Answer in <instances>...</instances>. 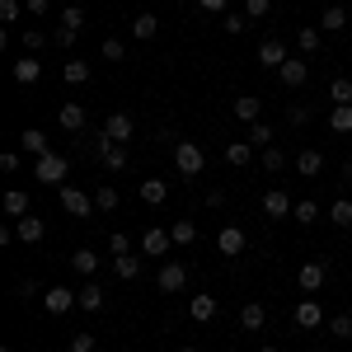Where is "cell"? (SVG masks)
<instances>
[{"instance_id": "2e32d148", "label": "cell", "mask_w": 352, "mask_h": 352, "mask_svg": "<svg viewBox=\"0 0 352 352\" xmlns=\"http://www.w3.org/2000/svg\"><path fill=\"white\" fill-rule=\"evenodd\" d=\"M10 76H14V85H33L38 80V76H43V61H38V56H19V61H14V66H10Z\"/></svg>"}, {"instance_id": "f5cc1de1", "label": "cell", "mask_w": 352, "mask_h": 352, "mask_svg": "<svg viewBox=\"0 0 352 352\" xmlns=\"http://www.w3.org/2000/svg\"><path fill=\"white\" fill-rule=\"evenodd\" d=\"M0 169L14 174V169H19V151H5V155H0Z\"/></svg>"}, {"instance_id": "ab89813d", "label": "cell", "mask_w": 352, "mask_h": 352, "mask_svg": "<svg viewBox=\"0 0 352 352\" xmlns=\"http://www.w3.org/2000/svg\"><path fill=\"white\" fill-rule=\"evenodd\" d=\"M249 146H272V127L268 122H249V136H244Z\"/></svg>"}, {"instance_id": "44dd1931", "label": "cell", "mask_w": 352, "mask_h": 352, "mask_svg": "<svg viewBox=\"0 0 352 352\" xmlns=\"http://www.w3.org/2000/svg\"><path fill=\"white\" fill-rule=\"evenodd\" d=\"M155 33H160V19H155L151 10H141V14L132 19V38H136V43H151Z\"/></svg>"}, {"instance_id": "3957f363", "label": "cell", "mask_w": 352, "mask_h": 352, "mask_svg": "<svg viewBox=\"0 0 352 352\" xmlns=\"http://www.w3.org/2000/svg\"><path fill=\"white\" fill-rule=\"evenodd\" d=\"M174 164H179V174H184V179H197V174L207 169V155H202V146H197V141H179V146H174Z\"/></svg>"}, {"instance_id": "d4e9b609", "label": "cell", "mask_w": 352, "mask_h": 352, "mask_svg": "<svg viewBox=\"0 0 352 352\" xmlns=\"http://www.w3.org/2000/svg\"><path fill=\"white\" fill-rule=\"evenodd\" d=\"M19 146H24V155H33V160H38V155H47V151H52V146H47V136L38 132V127H28V132L19 136Z\"/></svg>"}, {"instance_id": "f35d334b", "label": "cell", "mask_w": 352, "mask_h": 352, "mask_svg": "<svg viewBox=\"0 0 352 352\" xmlns=\"http://www.w3.org/2000/svg\"><path fill=\"white\" fill-rule=\"evenodd\" d=\"M320 43H324L320 28H296V47L300 52H320Z\"/></svg>"}, {"instance_id": "5b68a950", "label": "cell", "mask_w": 352, "mask_h": 352, "mask_svg": "<svg viewBox=\"0 0 352 352\" xmlns=\"http://www.w3.org/2000/svg\"><path fill=\"white\" fill-rule=\"evenodd\" d=\"M80 305V292H71V287H47L43 292V310L47 315H71Z\"/></svg>"}, {"instance_id": "680465c9", "label": "cell", "mask_w": 352, "mask_h": 352, "mask_svg": "<svg viewBox=\"0 0 352 352\" xmlns=\"http://www.w3.org/2000/svg\"><path fill=\"white\" fill-rule=\"evenodd\" d=\"M258 352H277V348H258Z\"/></svg>"}, {"instance_id": "ba28073f", "label": "cell", "mask_w": 352, "mask_h": 352, "mask_svg": "<svg viewBox=\"0 0 352 352\" xmlns=\"http://www.w3.org/2000/svg\"><path fill=\"white\" fill-rule=\"evenodd\" d=\"M292 192H282V188H268L263 192V217H272V221H282V217H292Z\"/></svg>"}, {"instance_id": "836d02e7", "label": "cell", "mask_w": 352, "mask_h": 352, "mask_svg": "<svg viewBox=\"0 0 352 352\" xmlns=\"http://www.w3.org/2000/svg\"><path fill=\"white\" fill-rule=\"evenodd\" d=\"M47 43H52V33H43V28H24V52L28 56H38Z\"/></svg>"}, {"instance_id": "277c9868", "label": "cell", "mask_w": 352, "mask_h": 352, "mask_svg": "<svg viewBox=\"0 0 352 352\" xmlns=\"http://www.w3.org/2000/svg\"><path fill=\"white\" fill-rule=\"evenodd\" d=\"M324 282H329V263H324V258H310V263H300V272H296V287L305 292V296L324 292Z\"/></svg>"}, {"instance_id": "c3c4849f", "label": "cell", "mask_w": 352, "mask_h": 352, "mask_svg": "<svg viewBox=\"0 0 352 352\" xmlns=\"http://www.w3.org/2000/svg\"><path fill=\"white\" fill-rule=\"evenodd\" d=\"M127 47H122V38H104V61H122Z\"/></svg>"}, {"instance_id": "d590c367", "label": "cell", "mask_w": 352, "mask_h": 352, "mask_svg": "<svg viewBox=\"0 0 352 352\" xmlns=\"http://www.w3.org/2000/svg\"><path fill=\"white\" fill-rule=\"evenodd\" d=\"M329 99H333V104H352V80L348 76H333V80H329Z\"/></svg>"}, {"instance_id": "b9f144b4", "label": "cell", "mask_w": 352, "mask_h": 352, "mask_svg": "<svg viewBox=\"0 0 352 352\" xmlns=\"http://www.w3.org/2000/svg\"><path fill=\"white\" fill-rule=\"evenodd\" d=\"M80 24H85V10L80 5H66V10H61V28H76V33H80Z\"/></svg>"}, {"instance_id": "ee69618b", "label": "cell", "mask_w": 352, "mask_h": 352, "mask_svg": "<svg viewBox=\"0 0 352 352\" xmlns=\"http://www.w3.org/2000/svg\"><path fill=\"white\" fill-rule=\"evenodd\" d=\"M221 28H226L230 38H240L244 28H249V14H226V19H221Z\"/></svg>"}, {"instance_id": "f907efd6", "label": "cell", "mask_w": 352, "mask_h": 352, "mask_svg": "<svg viewBox=\"0 0 352 352\" xmlns=\"http://www.w3.org/2000/svg\"><path fill=\"white\" fill-rule=\"evenodd\" d=\"M71 352H94V333H71Z\"/></svg>"}, {"instance_id": "7bdbcfd3", "label": "cell", "mask_w": 352, "mask_h": 352, "mask_svg": "<svg viewBox=\"0 0 352 352\" xmlns=\"http://www.w3.org/2000/svg\"><path fill=\"white\" fill-rule=\"evenodd\" d=\"M43 292H47V287H38L33 277H24V282H14V296H19V300H33V296H43Z\"/></svg>"}, {"instance_id": "52a82bcc", "label": "cell", "mask_w": 352, "mask_h": 352, "mask_svg": "<svg viewBox=\"0 0 352 352\" xmlns=\"http://www.w3.org/2000/svg\"><path fill=\"white\" fill-rule=\"evenodd\" d=\"M169 249H174V240H169V230H160V226H151V230L141 235V258H146V254H151V258H164Z\"/></svg>"}, {"instance_id": "7c38bea8", "label": "cell", "mask_w": 352, "mask_h": 352, "mask_svg": "<svg viewBox=\"0 0 352 352\" xmlns=\"http://www.w3.org/2000/svg\"><path fill=\"white\" fill-rule=\"evenodd\" d=\"M292 320H296V329H320V324H324V310H320V300H315V296H305L296 305Z\"/></svg>"}, {"instance_id": "f546056e", "label": "cell", "mask_w": 352, "mask_h": 352, "mask_svg": "<svg viewBox=\"0 0 352 352\" xmlns=\"http://www.w3.org/2000/svg\"><path fill=\"white\" fill-rule=\"evenodd\" d=\"M320 28H329V33L348 28V10H343V5H324V14H320Z\"/></svg>"}, {"instance_id": "60d3db41", "label": "cell", "mask_w": 352, "mask_h": 352, "mask_svg": "<svg viewBox=\"0 0 352 352\" xmlns=\"http://www.w3.org/2000/svg\"><path fill=\"white\" fill-rule=\"evenodd\" d=\"M76 38H80L76 28H61V24L52 28V47H61V52H66V47H76Z\"/></svg>"}, {"instance_id": "d6a6232c", "label": "cell", "mask_w": 352, "mask_h": 352, "mask_svg": "<svg viewBox=\"0 0 352 352\" xmlns=\"http://www.w3.org/2000/svg\"><path fill=\"white\" fill-rule=\"evenodd\" d=\"M329 221H333L338 230H348V226H352V202H348V197H338V202H329Z\"/></svg>"}, {"instance_id": "7402d4cb", "label": "cell", "mask_w": 352, "mask_h": 352, "mask_svg": "<svg viewBox=\"0 0 352 352\" xmlns=\"http://www.w3.org/2000/svg\"><path fill=\"white\" fill-rule=\"evenodd\" d=\"M296 174L300 179H320V174H324V155H320V151H300L296 155Z\"/></svg>"}, {"instance_id": "816d5d0a", "label": "cell", "mask_w": 352, "mask_h": 352, "mask_svg": "<svg viewBox=\"0 0 352 352\" xmlns=\"http://www.w3.org/2000/svg\"><path fill=\"white\" fill-rule=\"evenodd\" d=\"M0 19L5 24H19V0H0Z\"/></svg>"}, {"instance_id": "e575fe53", "label": "cell", "mask_w": 352, "mask_h": 352, "mask_svg": "<svg viewBox=\"0 0 352 352\" xmlns=\"http://www.w3.org/2000/svg\"><path fill=\"white\" fill-rule=\"evenodd\" d=\"M113 268H118L122 282H132V277H141V258L136 254H122V258H113Z\"/></svg>"}, {"instance_id": "30bf717a", "label": "cell", "mask_w": 352, "mask_h": 352, "mask_svg": "<svg viewBox=\"0 0 352 352\" xmlns=\"http://www.w3.org/2000/svg\"><path fill=\"white\" fill-rule=\"evenodd\" d=\"M132 132H136L132 113H109V118H104V136H109V141H132Z\"/></svg>"}, {"instance_id": "4316f807", "label": "cell", "mask_w": 352, "mask_h": 352, "mask_svg": "<svg viewBox=\"0 0 352 352\" xmlns=\"http://www.w3.org/2000/svg\"><path fill=\"white\" fill-rule=\"evenodd\" d=\"M71 268L80 272V277H94V272H99V254H94V249H76V254H71Z\"/></svg>"}, {"instance_id": "8992f818", "label": "cell", "mask_w": 352, "mask_h": 352, "mask_svg": "<svg viewBox=\"0 0 352 352\" xmlns=\"http://www.w3.org/2000/svg\"><path fill=\"white\" fill-rule=\"evenodd\" d=\"M277 80L287 85V89H300V85L310 80V66H305V61H300V56H287V61H282V66H277Z\"/></svg>"}, {"instance_id": "6da1fadb", "label": "cell", "mask_w": 352, "mask_h": 352, "mask_svg": "<svg viewBox=\"0 0 352 352\" xmlns=\"http://www.w3.org/2000/svg\"><path fill=\"white\" fill-rule=\"evenodd\" d=\"M66 155H56V151H47V155H38L33 160V179L38 184H47V188H61V179H66Z\"/></svg>"}, {"instance_id": "f1b7e54d", "label": "cell", "mask_w": 352, "mask_h": 352, "mask_svg": "<svg viewBox=\"0 0 352 352\" xmlns=\"http://www.w3.org/2000/svg\"><path fill=\"white\" fill-rule=\"evenodd\" d=\"M61 76H66V85H85L94 71H89V61H80V56H71L66 66H61Z\"/></svg>"}, {"instance_id": "bcb514c9", "label": "cell", "mask_w": 352, "mask_h": 352, "mask_svg": "<svg viewBox=\"0 0 352 352\" xmlns=\"http://www.w3.org/2000/svg\"><path fill=\"white\" fill-rule=\"evenodd\" d=\"M329 333H333V338H352V315H333V320H329Z\"/></svg>"}, {"instance_id": "8fae6325", "label": "cell", "mask_w": 352, "mask_h": 352, "mask_svg": "<svg viewBox=\"0 0 352 352\" xmlns=\"http://www.w3.org/2000/svg\"><path fill=\"white\" fill-rule=\"evenodd\" d=\"M244 244H249V235H244L240 226H226L217 235V254H226V258H235V254H244Z\"/></svg>"}, {"instance_id": "cb8c5ba5", "label": "cell", "mask_w": 352, "mask_h": 352, "mask_svg": "<svg viewBox=\"0 0 352 352\" xmlns=\"http://www.w3.org/2000/svg\"><path fill=\"white\" fill-rule=\"evenodd\" d=\"M169 240H174V249H188V244L197 240V226H192L188 217H179L174 226H169Z\"/></svg>"}, {"instance_id": "11a10c76", "label": "cell", "mask_w": 352, "mask_h": 352, "mask_svg": "<svg viewBox=\"0 0 352 352\" xmlns=\"http://www.w3.org/2000/svg\"><path fill=\"white\" fill-rule=\"evenodd\" d=\"M28 14H47V0H28Z\"/></svg>"}, {"instance_id": "d6986e66", "label": "cell", "mask_w": 352, "mask_h": 352, "mask_svg": "<svg viewBox=\"0 0 352 352\" xmlns=\"http://www.w3.org/2000/svg\"><path fill=\"white\" fill-rule=\"evenodd\" d=\"M104 287H99V282H94V277H85V287H80V310H89V315H99V310H104Z\"/></svg>"}, {"instance_id": "83f0119b", "label": "cell", "mask_w": 352, "mask_h": 352, "mask_svg": "<svg viewBox=\"0 0 352 352\" xmlns=\"http://www.w3.org/2000/svg\"><path fill=\"white\" fill-rule=\"evenodd\" d=\"M329 127L338 136H348L352 132V104H333V109H329Z\"/></svg>"}, {"instance_id": "ffe728a7", "label": "cell", "mask_w": 352, "mask_h": 352, "mask_svg": "<svg viewBox=\"0 0 352 352\" xmlns=\"http://www.w3.org/2000/svg\"><path fill=\"white\" fill-rule=\"evenodd\" d=\"M230 113H235L240 122H258V118H263V99H254V94H240V99L230 104Z\"/></svg>"}, {"instance_id": "e0dca14e", "label": "cell", "mask_w": 352, "mask_h": 352, "mask_svg": "<svg viewBox=\"0 0 352 352\" xmlns=\"http://www.w3.org/2000/svg\"><path fill=\"white\" fill-rule=\"evenodd\" d=\"M14 235H19L24 244H43L47 226H43V217H19V221H14Z\"/></svg>"}, {"instance_id": "7dc6e473", "label": "cell", "mask_w": 352, "mask_h": 352, "mask_svg": "<svg viewBox=\"0 0 352 352\" xmlns=\"http://www.w3.org/2000/svg\"><path fill=\"white\" fill-rule=\"evenodd\" d=\"M244 14H249V19H268L272 0H244Z\"/></svg>"}, {"instance_id": "f6af8a7d", "label": "cell", "mask_w": 352, "mask_h": 352, "mask_svg": "<svg viewBox=\"0 0 352 352\" xmlns=\"http://www.w3.org/2000/svg\"><path fill=\"white\" fill-rule=\"evenodd\" d=\"M310 122V109L305 104H287V127H305Z\"/></svg>"}, {"instance_id": "6f0895ef", "label": "cell", "mask_w": 352, "mask_h": 352, "mask_svg": "<svg viewBox=\"0 0 352 352\" xmlns=\"http://www.w3.org/2000/svg\"><path fill=\"white\" fill-rule=\"evenodd\" d=\"M179 352H197V348H179Z\"/></svg>"}, {"instance_id": "1f68e13d", "label": "cell", "mask_w": 352, "mask_h": 352, "mask_svg": "<svg viewBox=\"0 0 352 352\" xmlns=\"http://www.w3.org/2000/svg\"><path fill=\"white\" fill-rule=\"evenodd\" d=\"M292 221H300V226H315V221H320V202H310V197H300L296 207H292Z\"/></svg>"}, {"instance_id": "603a6c76", "label": "cell", "mask_w": 352, "mask_h": 352, "mask_svg": "<svg viewBox=\"0 0 352 352\" xmlns=\"http://www.w3.org/2000/svg\"><path fill=\"white\" fill-rule=\"evenodd\" d=\"M164 197H169V184L164 179H141V202L146 207H164Z\"/></svg>"}, {"instance_id": "db71d44e", "label": "cell", "mask_w": 352, "mask_h": 352, "mask_svg": "<svg viewBox=\"0 0 352 352\" xmlns=\"http://www.w3.org/2000/svg\"><path fill=\"white\" fill-rule=\"evenodd\" d=\"M197 5H202L207 14H226V5H230V0H197Z\"/></svg>"}, {"instance_id": "9f6ffc18", "label": "cell", "mask_w": 352, "mask_h": 352, "mask_svg": "<svg viewBox=\"0 0 352 352\" xmlns=\"http://www.w3.org/2000/svg\"><path fill=\"white\" fill-rule=\"evenodd\" d=\"M343 184H352V164H348V169H343Z\"/></svg>"}, {"instance_id": "681fc988", "label": "cell", "mask_w": 352, "mask_h": 352, "mask_svg": "<svg viewBox=\"0 0 352 352\" xmlns=\"http://www.w3.org/2000/svg\"><path fill=\"white\" fill-rule=\"evenodd\" d=\"M109 254H113V258L132 254V240H127V235H109Z\"/></svg>"}, {"instance_id": "7a4b0ae2", "label": "cell", "mask_w": 352, "mask_h": 352, "mask_svg": "<svg viewBox=\"0 0 352 352\" xmlns=\"http://www.w3.org/2000/svg\"><path fill=\"white\" fill-rule=\"evenodd\" d=\"M56 202H61V212H66V217H94V212H99V207H94V192H80V188H71V184H66V188H56Z\"/></svg>"}, {"instance_id": "ac0fdd59", "label": "cell", "mask_w": 352, "mask_h": 352, "mask_svg": "<svg viewBox=\"0 0 352 352\" xmlns=\"http://www.w3.org/2000/svg\"><path fill=\"white\" fill-rule=\"evenodd\" d=\"M0 207H5V217H33V207H28V192L24 188H10L5 197H0Z\"/></svg>"}, {"instance_id": "9a60e30c", "label": "cell", "mask_w": 352, "mask_h": 352, "mask_svg": "<svg viewBox=\"0 0 352 352\" xmlns=\"http://www.w3.org/2000/svg\"><path fill=\"white\" fill-rule=\"evenodd\" d=\"M184 282H188V268H184V263H164L160 277H155L160 292H184Z\"/></svg>"}, {"instance_id": "74e56055", "label": "cell", "mask_w": 352, "mask_h": 352, "mask_svg": "<svg viewBox=\"0 0 352 352\" xmlns=\"http://www.w3.org/2000/svg\"><path fill=\"white\" fill-rule=\"evenodd\" d=\"M263 169H268V174H282V169H287V151H277V146H263Z\"/></svg>"}, {"instance_id": "4fadbf2b", "label": "cell", "mask_w": 352, "mask_h": 352, "mask_svg": "<svg viewBox=\"0 0 352 352\" xmlns=\"http://www.w3.org/2000/svg\"><path fill=\"white\" fill-rule=\"evenodd\" d=\"M282 61H287V43H282V38H263V43H258V66L277 71Z\"/></svg>"}, {"instance_id": "5bb4252c", "label": "cell", "mask_w": 352, "mask_h": 352, "mask_svg": "<svg viewBox=\"0 0 352 352\" xmlns=\"http://www.w3.org/2000/svg\"><path fill=\"white\" fill-rule=\"evenodd\" d=\"M188 315L197 324H212V320H217V296H212V292H197V296L188 300Z\"/></svg>"}, {"instance_id": "8d00e7d4", "label": "cell", "mask_w": 352, "mask_h": 352, "mask_svg": "<svg viewBox=\"0 0 352 352\" xmlns=\"http://www.w3.org/2000/svg\"><path fill=\"white\" fill-rule=\"evenodd\" d=\"M94 207H99V212H118V188H113V184H99V188H94Z\"/></svg>"}, {"instance_id": "484cf974", "label": "cell", "mask_w": 352, "mask_h": 352, "mask_svg": "<svg viewBox=\"0 0 352 352\" xmlns=\"http://www.w3.org/2000/svg\"><path fill=\"white\" fill-rule=\"evenodd\" d=\"M263 324H268V310H263L258 300H249V305L240 310V329H249V333H254V329H263Z\"/></svg>"}, {"instance_id": "9c48e42d", "label": "cell", "mask_w": 352, "mask_h": 352, "mask_svg": "<svg viewBox=\"0 0 352 352\" xmlns=\"http://www.w3.org/2000/svg\"><path fill=\"white\" fill-rule=\"evenodd\" d=\"M85 122H89L85 104H61V109H56V127H61V132H85Z\"/></svg>"}, {"instance_id": "4dcf8cb0", "label": "cell", "mask_w": 352, "mask_h": 352, "mask_svg": "<svg viewBox=\"0 0 352 352\" xmlns=\"http://www.w3.org/2000/svg\"><path fill=\"white\" fill-rule=\"evenodd\" d=\"M249 160H254V146H249V141H230V146H226V164L244 169Z\"/></svg>"}]
</instances>
